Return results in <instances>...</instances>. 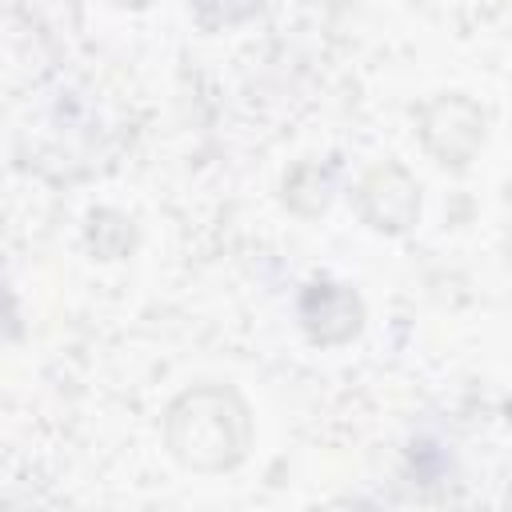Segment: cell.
<instances>
[{"label":"cell","instance_id":"obj_2","mask_svg":"<svg viewBox=\"0 0 512 512\" xmlns=\"http://www.w3.org/2000/svg\"><path fill=\"white\" fill-rule=\"evenodd\" d=\"M424 140L444 164H468V156L484 140V120L476 104L460 96H440L424 108Z\"/></svg>","mask_w":512,"mask_h":512},{"label":"cell","instance_id":"obj_3","mask_svg":"<svg viewBox=\"0 0 512 512\" xmlns=\"http://www.w3.org/2000/svg\"><path fill=\"white\" fill-rule=\"evenodd\" d=\"M360 212L372 220V228H408L412 216L420 212V196H416V184L384 164V168H372L360 184Z\"/></svg>","mask_w":512,"mask_h":512},{"label":"cell","instance_id":"obj_1","mask_svg":"<svg viewBox=\"0 0 512 512\" xmlns=\"http://www.w3.org/2000/svg\"><path fill=\"white\" fill-rule=\"evenodd\" d=\"M168 444L192 468H228L244 456L248 412L224 388H196L172 408Z\"/></svg>","mask_w":512,"mask_h":512},{"label":"cell","instance_id":"obj_4","mask_svg":"<svg viewBox=\"0 0 512 512\" xmlns=\"http://www.w3.org/2000/svg\"><path fill=\"white\" fill-rule=\"evenodd\" d=\"M128 4H144V0H128Z\"/></svg>","mask_w":512,"mask_h":512}]
</instances>
